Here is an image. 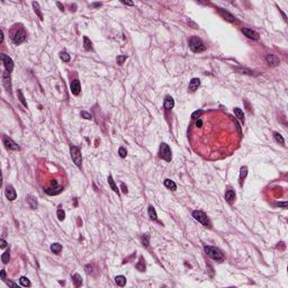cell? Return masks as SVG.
Wrapping results in <instances>:
<instances>
[{"label": "cell", "instance_id": "e575fe53", "mask_svg": "<svg viewBox=\"0 0 288 288\" xmlns=\"http://www.w3.org/2000/svg\"><path fill=\"white\" fill-rule=\"evenodd\" d=\"M56 215H57V218H59L60 221H63V219L65 218V212H64L63 209L59 208L57 212H56Z\"/></svg>", "mask_w": 288, "mask_h": 288}, {"label": "cell", "instance_id": "e0dca14e", "mask_svg": "<svg viewBox=\"0 0 288 288\" xmlns=\"http://www.w3.org/2000/svg\"><path fill=\"white\" fill-rule=\"evenodd\" d=\"M218 11H219V14H221L223 17L225 18L226 20H229V21H232V23H233V21L236 20L233 15H231L230 13H227L226 10H224V9H222V8H218Z\"/></svg>", "mask_w": 288, "mask_h": 288}, {"label": "cell", "instance_id": "f6af8a7d", "mask_svg": "<svg viewBox=\"0 0 288 288\" xmlns=\"http://www.w3.org/2000/svg\"><path fill=\"white\" fill-rule=\"evenodd\" d=\"M277 205H278V206H283V208H287V201H284V203H278Z\"/></svg>", "mask_w": 288, "mask_h": 288}, {"label": "cell", "instance_id": "f546056e", "mask_svg": "<svg viewBox=\"0 0 288 288\" xmlns=\"http://www.w3.org/2000/svg\"><path fill=\"white\" fill-rule=\"evenodd\" d=\"M19 283H20V285H21V286H24V287H31V286H32V284H31L29 279H28V278H26V277H20Z\"/></svg>", "mask_w": 288, "mask_h": 288}, {"label": "cell", "instance_id": "681fc988", "mask_svg": "<svg viewBox=\"0 0 288 288\" xmlns=\"http://www.w3.org/2000/svg\"><path fill=\"white\" fill-rule=\"evenodd\" d=\"M56 5H57V7L60 8V10H62V11L64 10V7H63V6L61 5V2H56Z\"/></svg>", "mask_w": 288, "mask_h": 288}, {"label": "cell", "instance_id": "b9f144b4", "mask_svg": "<svg viewBox=\"0 0 288 288\" xmlns=\"http://www.w3.org/2000/svg\"><path fill=\"white\" fill-rule=\"evenodd\" d=\"M201 113H203L201 110H197V111H195V113L193 114V116H191V117H193L194 119H196V118H197V116H199V115H200Z\"/></svg>", "mask_w": 288, "mask_h": 288}, {"label": "cell", "instance_id": "4dcf8cb0", "mask_svg": "<svg viewBox=\"0 0 288 288\" xmlns=\"http://www.w3.org/2000/svg\"><path fill=\"white\" fill-rule=\"evenodd\" d=\"M60 57H61V60H62L63 62H69V61L71 60L70 54H68V52H65V51H63V52L60 53Z\"/></svg>", "mask_w": 288, "mask_h": 288}, {"label": "cell", "instance_id": "52a82bcc", "mask_svg": "<svg viewBox=\"0 0 288 288\" xmlns=\"http://www.w3.org/2000/svg\"><path fill=\"white\" fill-rule=\"evenodd\" d=\"M0 57H1L2 62H3V65H5V68H6V71H8L10 73V72L14 70V61H13V59H11L10 56L6 55V54H1Z\"/></svg>", "mask_w": 288, "mask_h": 288}, {"label": "cell", "instance_id": "7a4b0ae2", "mask_svg": "<svg viewBox=\"0 0 288 288\" xmlns=\"http://www.w3.org/2000/svg\"><path fill=\"white\" fill-rule=\"evenodd\" d=\"M205 252H206V254H207L208 257H211L213 260H216V261H218V262H221V261L224 260V254H223V252L221 251L218 248H216V247L207 245V247H205Z\"/></svg>", "mask_w": 288, "mask_h": 288}, {"label": "cell", "instance_id": "7402d4cb", "mask_svg": "<svg viewBox=\"0 0 288 288\" xmlns=\"http://www.w3.org/2000/svg\"><path fill=\"white\" fill-rule=\"evenodd\" d=\"M164 186H165L167 188L171 189V190H176V189H177V185H176V182H175V181H172V180H170V179L164 180Z\"/></svg>", "mask_w": 288, "mask_h": 288}, {"label": "cell", "instance_id": "f35d334b", "mask_svg": "<svg viewBox=\"0 0 288 288\" xmlns=\"http://www.w3.org/2000/svg\"><path fill=\"white\" fill-rule=\"evenodd\" d=\"M118 154H119V157L121 158H126V155H127V151H126L125 147H119V150H118Z\"/></svg>", "mask_w": 288, "mask_h": 288}, {"label": "cell", "instance_id": "f1b7e54d", "mask_svg": "<svg viewBox=\"0 0 288 288\" xmlns=\"http://www.w3.org/2000/svg\"><path fill=\"white\" fill-rule=\"evenodd\" d=\"M51 251L53 252V253H55V254H59L60 252L62 251V245L60 243H53L51 245Z\"/></svg>", "mask_w": 288, "mask_h": 288}, {"label": "cell", "instance_id": "484cf974", "mask_svg": "<svg viewBox=\"0 0 288 288\" xmlns=\"http://www.w3.org/2000/svg\"><path fill=\"white\" fill-rule=\"evenodd\" d=\"M108 183H109L110 188H111L115 193H117V194L119 195V190H118V188H117V186H116V183H115V181H114V179H113V177H111V176H109V177H108Z\"/></svg>", "mask_w": 288, "mask_h": 288}, {"label": "cell", "instance_id": "ffe728a7", "mask_svg": "<svg viewBox=\"0 0 288 288\" xmlns=\"http://www.w3.org/2000/svg\"><path fill=\"white\" fill-rule=\"evenodd\" d=\"M72 281H73V284H74L75 287H80V286L82 285V278H81V276L78 275V273H74V275L72 276Z\"/></svg>", "mask_w": 288, "mask_h": 288}, {"label": "cell", "instance_id": "ab89813d", "mask_svg": "<svg viewBox=\"0 0 288 288\" xmlns=\"http://www.w3.org/2000/svg\"><path fill=\"white\" fill-rule=\"evenodd\" d=\"M81 117H83L85 119H92V116L90 115V114H88L87 111H81Z\"/></svg>", "mask_w": 288, "mask_h": 288}, {"label": "cell", "instance_id": "44dd1931", "mask_svg": "<svg viewBox=\"0 0 288 288\" xmlns=\"http://www.w3.org/2000/svg\"><path fill=\"white\" fill-rule=\"evenodd\" d=\"M234 114H235V116L237 117V119L240 121V122H242V123H244V114H243V111L240 109V108H234Z\"/></svg>", "mask_w": 288, "mask_h": 288}, {"label": "cell", "instance_id": "f5cc1de1", "mask_svg": "<svg viewBox=\"0 0 288 288\" xmlns=\"http://www.w3.org/2000/svg\"><path fill=\"white\" fill-rule=\"evenodd\" d=\"M51 183H52V186H56V185H57L56 180H52V181H51Z\"/></svg>", "mask_w": 288, "mask_h": 288}, {"label": "cell", "instance_id": "d6a6232c", "mask_svg": "<svg viewBox=\"0 0 288 288\" xmlns=\"http://www.w3.org/2000/svg\"><path fill=\"white\" fill-rule=\"evenodd\" d=\"M136 269L137 270H140V271H145V263H144V260H143V258H141L140 259V261L136 263Z\"/></svg>", "mask_w": 288, "mask_h": 288}, {"label": "cell", "instance_id": "836d02e7", "mask_svg": "<svg viewBox=\"0 0 288 288\" xmlns=\"http://www.w3.org/2000/svg\"><path fill=\"white\" fill-rule=\"evenodd\" d=\"M1 260H2V262H3V263H8V262H9V260H10L9 251L3 252V253H2V255H1Z\"/></svg>", "mask_w": 288, "mask_h": 288}, {"label": "cell", "instance_id": "8d00e7d4", "mask_svg": "<svg viewBox=\"0 0 288 288\" xmlns=\"http://www.w3.org/2000/svg\"><path fill=\"white\" fill-rule=\"evenodd\" d=\"M17 95L19 96V100H20V103L25 106V107H27V103L25 101V98H24V96H23V92H21V90H18L17 91Z\"/></svg>", "mask_w": 288, "mask_h": 288}, {"label": "cell", "instance_id": "603a6c76", "mask_svg": "<svg viewBox=\"0 0 288 288\" xmlns=\"http://www.w3.org/2000/svg\"><path fill=\"white\" fill-rule=\"evenodd\" d=\"M115 281H116V284L118 285V286H121V287H123V286H125L126 285V278L124 276H116L115 277Z\"/></svg>", "mask_w": 288, "mask_h": 288}, {"label": "cell", "instance_id": "9a60e30c", "mask_svg": "<svg viewBox=\"0 0 288 288\" xmlns=\"http://www.w3.org/2000/svg\"><path fill=\"white\" fill-rule=\"evenodd\" d=\"M200 86V80L198 79V78H194V79H191L190 80V82H189V87H188V89L190 92H194V91H196L198 89V87Z\"/></svg>", "mask_w": 288, "mask_h": 288}, {"label": "cell", "instance_id": "7dc6e473", "mask_svg": "<svg viewBox=\"0 0 288 288\" xmlns=\"http://www.w3.org/2000/svg\"><path fill=\"white\" fill-rule=\"evenodd\" d=\"M0 273H1V279H3V280H5V279H6V271H5V270H1V272H0Z\"/></svg>", "mask_w": 288, "mask_h": 288}, {"label": "cell", "instance_id": "5bb4252c", "mask_svg": "<svg viewBox=\"0 0 288 288\" xmlns=\"http://www.w3.org/2000/svg\"><path fill=\"white\" fill-rule=\"evenodd\" d=\"M266 61L269 63L271 67H276V65H278V64L280 63L278 56L275 55V54H268L267 57H266Z\"/></svg>", "mask_w": 288, "mask_h": 288}, {"label": "cell", "instance_id": "5b68a950", "mask_svg": "<svg viewBox=\"0 0 288 288\" xmlns=\"http://www.w3.org/2000/svg\"><path fill=\"white\" fill-rule=\"evenodd\" d=\"M160 157L163 160L167 162H170L172 159V154H171V150L169 147V145L165 143H162L160 145Z\"/></svg>", "mask_w": 288, "mask_h": 288}, {"label": "cell", "instance_id": "4fadbf2b", "mask_svg": "<svg viewBox=\"0 0 288 288\" xmlns=\"http://www.w3.org/2000/svg\"><path fill=\"white\" fill-rule=\"evenodd\" d=\"M5 195H6V197L8 198L9 200H15V199H16V197H17L16 190L14 189V187H13V186H8V187L6 188Z\"/></svg>", "mask_w": 288, "mask_h": 288}, {"label": "cell", "instance_id": "ee69618b", "mask_svg": "<svg viewBox=\"0 0 288 288\" xmlns=\"http://www.w3.org/2000/svg\"><path fill=\"white\" fill-rule=\"evenodd\" d=\"M7 285H8V286H11V287H14V288L18 287L17 284H15V283H13V281H7Z\"/></svg>", "mask_w": 288, "mask_h": 288}, {"label": "cell", "instance_id": "74e56055", "mask_svg": "<svg viewBox=\"0 0 288 288\" xmlns=\"http://www.w3.org/2000/svg\"><path fill=\"white\" fill-rule=\"evenodd\" d=\"M126 59H127L126 55H118L117 59H116V61H117V63H118L119 65H122V64L126 61Z\"/></svg>", "mask_w": 288, "mask_h": 288}, {"label": "cell", "instance_id": "ba28073f", "mask_svg": "<svg viewBox=\"0 0 288 288\" xmlns=\"http://www.w3.org/2000/svg\"><path fill=\"white\" fill-rule=\"evenodd\" d=\"M2 142H3L5 147H6L7 150H11V151H19V150H20V147H19L11 139H9V137H7V136H5V135H3V137H2Z\"/></svg>", "mask_w": 288, "mask_h": 288}, {"label": "cell", "instance_id": "816d5d0a", "mask_svg": "<svg viewBox=\"0 0 288 288\" xmlns=\"http://www.w3.org/2000/svg\"><path fill=\"white\" fill-rule=\"evenodd\" d=\"M92 6H93V7H100V6H101V3H100V2H99V3H98V2H96V3H92Z\"/></svg>", "mask_w": 288, "mask_h": 288}, {"label": "cell", "instance_id": "bcb514c9", "mask_svg": "<svg viewBox=\"0 0 288 288\" xmlns=\"http://www.w3.org/2000/svg\"><path fill=\"white\" fill-rule=\"evenodd\" d=\"M201 125H203V121H201V119H197L196 126H197V127H201Z\"/></svg>", "mask_w": 288, "mask_h": 288}, {"label": "cell", "instance_id": "d4e9b609", "mask_svg": "<svg viewBox=\"0 0 288 288\" xmlns=\"http://www.w3.org/2000/svg\"><path fill=\"white\" fill-rule=\"evenodd\" d=\"M33 8H34V11H35L36 14H37V16L39 17V19H41V20H43V19H44V17H43V14L41 13V8H39V5H38V2H36V1H34V2H33Z\"/></svg>", "mask_w": 288, "mask_h": 288}, {"label": "cell", "instance_id": "6da1fadb", "mask_svg": "<svg viewBox=\"0 0 288 288\" xmlns=\"http://www.w3.org/2000/svg\"><path fill=\"white\" fill-rule=\"evenodd\" d=\"M189 47L195 53H201L206 50V46L204 45L203 41L200 38H198L197 36H193L189 39Z\"/></svg>", "mask_w": 288, "mask_h": 288}, {"label": "cell", "instance_id": "7c38bea8", "mask_svg": "<svg viewBox=\"0 0 288 288\" xmlns=\"http://www.w3.org/2000/svg\"><path fill=\"white\" fill-rule=\"evenodd\" d=\"M63 190V187L62 186H55V187H52V188H47V189H44L45 194L50 195V196H55V195H59L61 194Z\"/></svg>", "mask_w": 288, "mask_h": 288}, {"label": "cell", "instance_id": "c3c4849f", "mask_svg": "<svg viewBox=\"0 0 288 288\" xmlns=\"http://www.w3.org/2000/svg\"><path fill=\"white\" fill-rule=\"evenodd\" d=\"M122 2H123L124 5H127V6H133V5H134L133 2H129V1H124V0H122Z\"/></svg>", "mask_w": 288, "mask_h": 288}, {"label": "cell", "instance_id": "d590c367", "mask_svg": "<svg viewBox=\"0 0 288 288\" xmlns=\"http://www.w3.org/2000/svg\"><path fill=\"white\" fill-rule=\"evenodd\" d=\"M142 243H143L144 247H149V243H150V235L149 234H144L143 237H142Z\"/></svg>", "mask_w": 288, "mask_h": 288}, {"label": "cell", "instance_id": "9c48e42d", "mask_svg": "<svg viewBox=\"0 0 288 288\" xmlns=\"http://www.w3.org/2000/svg\"><path fill=\"white\" fill-rule=\"evenodd\" d=\"M2 85L6 88L8 92H10L11 90V83H10V74L8 71H5L2 73Z\"/></svg>", "mask_w": 288, "mask_h": 288}, {"label": "cell", "instance_id": "ac0fdd59", "mask_svg": "<svg viewBox=\"0 0 288 288\" xmlns=\"http://www.w3.org/2000/svg\"><path fill=\"white\" fill-rule=\"evenodd\" d=\"M225 199H226V201H227L230 205H232L234 199H235V191L232 190V189H229V190L225 193Z\"/></svg>", "mask_w": 288, "mask_h": 288}, {"label": "cell", "instance_id": "4316f807", "mask_svg": "<svg viewBox=\"0 0 288 288\" xmlns=\"http://www.w3.org/2000/svg\"><path fill=\"white\" fill-rule=\"evenodd\" d=\"M83 45H85V50L86 51H90L92 50V43L87 36H83Z\"/></svg>", "mask_w": 288, "mask_h": 288}, {"label": "cell", "instance_id": "d6986e66", "mask_svg": "<svg viewBox=\"0 0 288 288\" xmlns=\"http://www.w3.org/2000/svg\"><path fill=\"white\" fill-rule=\"evenodd\" d=\"M247 175H248V168L244 165V167H242L241 170H240V185H241V186L243 185L244 179L247 178Z\"/></svg>", "mask_w": 288, "mask_h": 288}, {"label": "cell", "instance_id": "83f0119b", "mask_svg": "<svg viewBox=\"0 0 288 288\" xmlns=\"http://www.w3.org/2000/svg\"><path fill=\"white\" fill-rule=\"evenodd\" d=\"M27 203H28V205H29V207H31V208H33V209L37 208V201H36V198H34L33 196H28V197H27Z\"/></svg>", "mask_w": 288, "mask_h": 288}, {"label": "cell", "instance_id": "277c9868", "mask_svg": "<svg viewBox=\"0 0 288 288\" xmlns=\"http://www.w3.org/2000/svg\"><path fill=\"white\" fill-rule=\"evenodd\" d=\"M193 217L198 221L199 223H201L203 225H205V226H211V223H209V221H208V218H207V215L204 213V212H201V211H194L193 212Z\"/></svg>", "mask_w": 288, "mask_h": 288}, {"label": "cell", "instance_id": "1f68e13d", "mask_svg": "<svg viewBox=\"0 0 288 288\" xmlns=\"http://www.w3.org/2000/svg\"><path fill=\"white\" fill-rule=\"evenodd\" d=\"M273 137H275V140H276L278 143H280L281 145H285V140H284V137H283L279 133H273Z\"/></svg>", "mask_w": 288, "mask_h": 288}, {"label": "cell", "instance_id": "f907efd6", "mask_svg": "<svg viewBox=\"0 0 288 288\" xmlns=\"http://www.w3.org/2000/svg\"><path fill=\"white\" fill-rule=\"evenodd\" d=\"M0 42H1V43L3 42V32H2V31L0 32Z\"/></svg>", "mask_w": 288, "mask_h": 288}, {"label": "cell", "instance_id": "3957f363", "mask_svg": "<svg viewBox=\"0 0 288 288\" xmlns=\"http://www.w3.org/2000/svg\"><path fill=\"white\" fill-rule=\"evenodd\" d=\"M70 152H71L72 161L74 162V164H75L77 167L81 168V163H82V155H81L80 149H79V147H77V146H71Z\"/></svg>", "mask_w": 288, "mask_h": 288}, {"label": "cell", "instance_id": "7bdbcfd3", "mask_svg": "<svg viewBox=\"0 0 288 288\" xmlns=\"http://www.w3.org/2000/svg\"><path fill=\"white\" fill-rule=\"evenodd\" d=\"M121 187H122V191H123L124 194H127V191H128V190H127V187L125 186V183H123V182H122Z\"/></svg>", "mask_w": 288, "mask_h": 288}, {"label": "cell", "instance_id": "2e32d148", "mask_svg": "<svg viewBox=\"0 0 288 288\" xmlns=\"http://www.w3.org/2000/svg\"><path fill=\"white\" fill-rule=\"evenodd\" d=\"M173 106H175V100H173V98H172L171 96H167L165 99H164L163 107L165 108L167 110H170V109L173 108Z\"/></svg>", "mask_w": 288, "mask_h": 288}, {"label": "cell", "instance_id": "8992f818", "mask_svg": "<svg viewBox=\"0 0 288 288\" xmlns=\"http://www.w3.org/2000/svg\"><path fill=\"white\" fill-rule=\"evenodd\" d=\"M26 32H25V29L24 28H19L17 32H15L13 36H11V38H13V42L16 44V45H19V44H21L25 39H26Z\"/></svg>", "mask_w": 288, "mask_h": 288}, {"label": "cell", "instance_id": "30bf717a", "mask_svg": "<svg viewBox=\"0 0 288 288\" xmlns=\"http://www.w3.org/2000/svg\"><path fill=\"white\" fill-rule=\"evenodd\" d=\"M242 33L247 36L248 38L253 39V41H258V39L260 38L259 34H258L257 32H254V31L250 29V28H242Z\"/></svg>", "mask_w": 288, "mask_h": 288}, {"label": "cell", "instance_id": "cb8c5ba5", "mask_svg": "<svg viewBox=\"0 0 288 288\" xmlns=\"http://www.w3.org/2000/svg\"><path fill=\"white\" fill-rule=\"evenodd\" d=\"M147 213H149V216H150V218H151V219H153V221H157V219H158L157 212H155V209H154V207H153V206H149Z\"/></svg>", "mask_w": 288, "mask_h": 288}, {"label": "cell", "instance_id": "8fae6325", "mask_svg": "<svg viewBox=\"0 0 288 288\" xmlns=\"http://www.w3.org/2000/svg\"><path fill=\"white\" fill-rule=\"evenodd\" d=\"M70 89H71V92L74 95V96H78L81 91V86H80V81L78 79H74L73 81H71V85H70Z\"/></svg>", "mask_w": 288, "mask_h": 288}, {"label": "cell", "instance_id": "60d3db41", "mask_svg": "<svg viewBox=\"0 0 288 288\" xmlns=\"http://www.w3.org/2000/svg\"><path fill=\"white\" fill-rule=\"evenodd\" d=\"M0 247H1V249H5L7 247V242L3 239H1V241H0Z\"/></svg>", "mask_w": 288, "mask_h": 288}]
</instances>
